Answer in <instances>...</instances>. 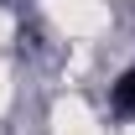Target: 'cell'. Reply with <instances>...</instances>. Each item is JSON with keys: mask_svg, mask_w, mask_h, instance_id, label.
<instances>
[{"mask_svg": "<svg viewBox=\"0 0 135 135\" xmlns=\"http://www.w3.org/2000/svg\"><path fill=\"white\" fill-rule=\"evenodd\" d=\"M109 104H114V114H119V119H135V68L119 78L114 88H109Z\"/></svg>", "mask_w": 135, "mask_h": 135, "instance_id": "cell-1", "label": "cell"}]
</instances>
